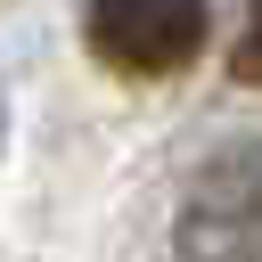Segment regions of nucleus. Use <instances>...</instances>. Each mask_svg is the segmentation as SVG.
Returning <instances> with one entry per match:
<instances>
[{"label": "nucleus", "mask_w": 262, "mask_h": 262, "mask_svg": "<svg viewBox=\"0 0 262 262\" xmlns=\"http://www.w3.org/2000/svg\"><path fill=\"white\" fill-rule=\"evenodd\" d=\"M180 262H262V147H221L180 205Z\"/></svg>", "instance_id": "obj_1"}, {"label": "nucleus", "mask_w": 262, "mask_h": 262, "mask_svg": "<svg viewBox=\"0 0 262 262\" xmlns=\"http://www.w3.org/2000/svg\"><path fill=\"white\" fill-rule=\"evenodd\" d=\"M205 41V0H90V49L123 74H172Z\"/></svg>", "instance_id": "obj_2"}, {"label": "nucleus", "mask_w": 262, "mask_h": 262, "mask_svg": "<svg viewBox=\"0 0 262 262\" xmlns=\"http://www.w3.org/2000/svg\"><path fill=\"white\" fill-rule=\"evenodd\" d=\"M237 74L262 82V0H246V33H237Z\"/></svg>", "instance_id": "obj_3"}]
</instances>
